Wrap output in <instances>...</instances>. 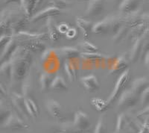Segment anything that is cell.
I'll return each instance as SVG.
<instances>
[{
    "instance_id": "obj_1",
    "label": "cell",
    "mask_w": 149,
    "mask_h": 133,
    "mask_svg": "<svg viewBox=\"0 0 149 133\" xmlns=\"http://www.w3.org/2000/svg\"><path fill=\"white\" fill-rule=\"evenodd\" d=\"M31 61L32 56L29 50L22 46L17 48L10 61L13 69V78L15 80H20L26 78L30 69Z\"/></svg>"
},
{
    "instance_id": "obj_2",
    "label": "cell",
    "mask_w": 149,
    "mask_h": 133,
    "mask_svg": "<svg viewBox=\"0 0 149 133\" xmlns=\"http://www.w3.org/2000/svg\"><path fill=\"white\" fill-rule=\"evenodd\" d=\"M130 78H131V74H130V70L129 69L126 70L121 74L118 80L116 81L113 92L111 93L110 97L107 100L109 106H110L115 101L119 99L121 94L125 91V89L126 88V87L130 82Z\"/></svg>"
},
{
    "instance_id": "obj_3",
    "label": "cell",
    "mask_w": 149,
    "mask_h": 133,
    "mask_svg": "<svg viewBox=\"0 0 149 133\" xmlns=\"http://www.w3.org/2000/svg\"><path fill=\"white\" fill-rule=\"evenodd\" d=\"M139 100H140V96L131 89L125 90L118 99V106L121 108H130L137 104Z\"/></svg>"
},
{
    "instance_id": "obj_4",
    "label": "cell",
    "mask_w": 149,
    "mask_h": 133,
    "mask_svg": "<svg viewBox=\"0 0 149 133\" xmlns=\"http://www.w3.org/2000/svg\"><path fill=\"white\" fill-rule=\"evenodd\" d=\"M2 129L9 130H24L29 129V126L22 121L17 115L10 113V114L2 123Z\"/></svg>"
},
{
    "instance_id": "obj_5",
    "label": "cell",
    "mask_w": 149,
    "mask_h": 133,
    "mask_svg": "<svg viewBox=\"0 0 149 133\" xmlns=\"http://www.w3.org/2000/svg\"><path fill=\"white\" fill-rule=\"evenodd\" d=\"M91 125L90 117L82 111H78L74 114L72 130L76 132H81L89 128Z\"/></svg>"
},
{
    "instance_id": "obj_6",
    "label": "cell",
    "mask_w": 149,
    "mask_h": 133,
    "mask_svg": "<svg viewBox=\"0 0 149 133\" xmlns=\"http://www.w3.org/2000/svg\"><path fill=\"white\" fill-rule=\"evenodd\" d=\"M45 106L47 111L53 118L59 120L64 119L63 107L58 101L54 99H48L46 101Z\"/></svg>"
},
{
    "instance_id": "obj_7",
    "label": "cell",
    "mask_w": 149,
    "mask_h": 133,
    "mask_svg": "<svg viewBox=\"0 0 149 133\" xmlns=\"http://www.w3.org/2000/svg\"><path fill=\"white\" fill-rule=\"evenodd\" d=\"M49 38L47 33H31L28 32H20L14 34V39L16 41H20L21 43L29 42V41H41V40L47 39Z\"/></svg>"
},
{
    "instance_id": "obj_8",
    "label": "cell",
    "mask_w": 149,
    "mask_h": 133,
    "mask_svg": "<svg viewBox=\"0 0 149 133\" xmlns=\"http://www.w3.org/2000/svg\"><path fill=\"white\" fill-rule=\"evenodd\" d=\"M105 1L106 0H90L85 10L86 17H95L100 15L104 9Z\"/></svg>"
},
{
    "instance_id": "obj_9",
    "label": "cell",
    "mask_w": 149,
    "mask_h": 133,
    "mask_svg": "<svg viewBox=\"0 0 149 133\" xmlns=\"http://www.w3.org/2000/svg\"><path fill=\"white\" fill-rule=\"evenodd\" d=\"M17 48H18V45L17 43V41L13 38L2 50V53H1V56H0L1 64L4 63V62H10L15 52L17 51Z\"/></svg>"
},
{
    "instance_id": "obj_10",
    "label": "cell",
    "mask_w": 149,
    "mask_h": 133,
    "mask_svg": "<svg viewBox=\"0 0 149 133\" xmlns=\"http://www.w3.org/2000/svg\"><path fill=\"white\" fill-rule=\"evenodd\" d=\"M81 82L88 92H95L100 88V83L95 75H88L81 78Z\"/></svg>"
},
{
    "instance_id": "obj_11",
    "label": "cell",
    "mask_w": 149,
    "mask_h": 133,
    "mask_svg": "<svg viewBox=\"0 0 149 133\" xmlns=\"http://www.w3.org/2000/svg\"><path fill=\"white\" fill-rule=\"evenodd\" d=\"M61 14V10L55 7H51L47 8H45L43 10H40V11L37 12V14H34L31 21L32 22H38V21L41 20L46 19V18H50V17H53V16H58L59 14Z\"/></svg>"
},
{
    "instance_id": "obj_12",
    "label": "cell",
    "mask_w": 149,
    "mask_h": 133,
    "mask_svg": "<svg viewBox=\"0 0 149 133\" xmlns=\"http://www.w3.org/2000/svg\"><path fill=\"white\" fill-rule=\"evenodd\" d=\"M143 44H144V41H143L142 38L135 41L131 50L129 52L128 59L130 62L135 63L137 62V60L139 59V56L142 52V50H143Z\"/></svg>"
},
{
    "instance_id": "obj_13",
    "label": "cell",
    "mask_w": 149,
    "mask_h": 133,
    "mask_svg": "<svg viewBox=\"0 0 149 133\" xmlns=\"http://www.w3.org/2000/svg\"><path fill=\"white\" fill-rule=\"evenodd\" d=\"M93 32L97 34H107L111 32V18L107 17L93 26Z\"/></svg>"
},
{
    "instance_id": "obj_14",
    "label": "cell",
    "mask_w": 149,
    "mask_h": 133,
    "mask_svg": "<svg viewBox=\"0 0 149 133\" xmlns=\"http://www.w3.org/2000/svg\"><path fill=\"white\" fill-rule=\"evenodd\" d=\"M25 97L19 95L17 93H13L11 95V100L13 102L14 107L18 110V111L22 114L25 118H27L28 115H29L26 109V102H25Z\"/></svg>"
},
{
    "instance_id": "obj_15",
    "label": "cell",
    "mask_w": 149,
    "mask_h": 133,
    "mask_svg": "<svg viewBox=\"0 0 149 133\" xmlns=\"http://www.w3.org/2000/svg\"><path fill=\"white\" fill-rule=\"evenodd\" d=\"M142 0H122L119 10L125 14H132L137 10Z\"/></svg>"
},
{
    "instance_id": "obj_16",
    "label": "cell",
    "mask_w": 149,
    "mask_h": 133,
    "mask_svg": "<svg viewBox=\"0 0 149 133\" xmlns=\"http://www.w3.org/2000/svg\"><path fill=\"white\" fill-rule=\"evenodd\" d=\"M127 66H128V63L125 58L123 56L119 57L115 60V62L111 65V67L110 69V74H113V75L118 74H122L123 72L127 70Z\"/></svg>"
},
{
    "instance_id": "obj_17",
    "label": "cell",
    "mask_w": 149,
    "mask_h": 133,
    "mask_svg": "<svg viewBox=\"0 0 149 133\" xmlns=\"http://www.w3.org/2000/svg\"><path fill=\"white\" fill-rule=\"evenodd\" d=\"M65 74L70 82H74L78 77V68L72 60H66L63 64Z\"/></svg>"
},
{
    "instance_id": "obj_18",
    "label": "cell",
    "mask_w": 149,
    "mask_h": 133,
    "mask_svg": "<svg viewBox=\"0 0 149 133\" xmlns=\"http://www.w3.org/2000/svg\"><path fill=\"white\" fill-rule=\"evenodd\" d=\"M148 29V26L145 23H140L137 26H134V28L130 30L127 38L130 41H136L139 38H142V36L146 34L147 30Z\"/></svg>"
},
{
    "instance_id": "obj_19",
    "label": "cell",
    "mask_w": 149,
    "mask_h": 133,
    "mask_svg": "<svg viewBox=\"0 0 149 133\" xmlns=\"http://www.w3.org/2000/svg\"><path fill=\"white\" fill-rule=\"evenodd\" d=\"M26 25V16L18 14L15 17L10 26V30L14 34L23 31Z\"/></svg>"
},
{
    "instance_id": "obj_20",
    "label": "cell",
    "mask_w": 149,
    "mask_h": 133,
    "mask_svg": "<svg viewBox=\"0 0 149 133\" xmlns=\"http://www.w3.org/2000/svg\"><path fill=\"white\" fill-rule=\"evenodd\" d=\"M46 27H47V34L49 39L52 41H58L61 38V33L58 31V26H56L55 22L52 17L48 18L46 20Z\"/></svg>"
},
{
    "instance_id": "obj_21",
    "label": "cell",
    "mask_w": 149,
    "mask_h": 133,
    "mask_svg": "<svg viewBox=\"0 0 149 133\" xmlns=\"http://www.w3.org/2000/svg\"><path fill=\"white\" fill-rule=\"evenodd\" d=\"M148 86L149 81L146 77H141V78H136L135 80L132 82L131 90L139 96H141V94Z\"/></svg>"
},
{
    "instance_id": "obj_22",
    "label": "cell",
    "mask_w": 149,
    "mask_h": 133,
    "mask_svg": "<svg viewBox=\"0 0 149 133\" xmlns=\"http://www.w3.org/2000/svg\"><path fill=\"white\" fill-rule=\"evenodd\" d=\"M76 24L83 33L84 38L85 40H88L90 38V33L93 32V22L84 20L82 18H77Z\"/></svg>"
},
{
    "instance_id": "obj_23",
    "label": "cell",
    "mask_w": 149,
    "mask_h": 133,
    "mask_svg": "<svg viewBox=\"0 0 149 133\" xmlns=\"http://www.w3.org/2000/svg\"><path fill=\"white\" fill-rule=\"evenodd\" d=\"M50 89L54 91L62 92V91H66L68 90V86L63 77L61 76H55L52 82Z\"/></svg>"
},
{
    "instance_id": "obj_24",
    "label": "cell",
    "mask_w": 149,
    "mask_h": 133,
    "mask_svg": "<svg viewBox=\"0 0 149 133\" xmlns=\"http://www.w3.org/2000/svg\"><path fill=\"white\" fill-rule=\"evenodd\" d=\"M20 5L23 9V11L25 12V15L27 18H29L32 15L34 9L38 4L37 0H21Z\"/></svg>"
},
{
    "instance_id": "obj_25",
    "label": "cell",
    "mask_w": 149,
    "mask_h": 133,
    "mask_svg": "<svg viewBox=\"0 0 149 133\" xmlns=\"http://www.w3.org/2000/svg\"><path fill=\"white\" fill-rule=\"evenodd\" d=\"M54 77L55 76L54 74L50 73H43L41 74L40 77V89L42 91H46L50 88Z\"/></svg>"
},
{
    "instance_id": "obj_26",
    "label": "cell",
    "mask_w": 149,
    "mask_h": 133,
    "mask_svg": "<svg viewBox=\"0 0 149 133\" xmlns=\"http://www.w3.org/2000/svg\"><path fill=\"white\" fill-rule=\"evenodd\" d=\"M60 51H61L62 56L66 58V60H72L81 55V52H80L78 49L74 47H70V46L61 48Z\"/></svg>"
},
{
    "instance_id": "obj_27",
    "label": "cell",
    "mask_w": 149,
    "mask_h": 133,
    "mask_svg": "<svg viewBox=\"0 0 149 133\" xmlns=\"http://www.w3.org/2000/svg\"><path fill=\"white\" fill-rule=\"evenodd\" d=\"M131 28L126 25L125 23L123 24V26L121 27L119 31L117 32L114 35H113V41L115 43H121L123 40L125 39L126 37L128 36L129 32Z\"/></svg>"
},
{
    "instance_id": "obj_28",
    "label": "cell",
    "mask_w": 149,
    "mask_h": 133,
    "mask_svg": "<svg viewBox=\"0 0 149 133\" xmlns=\"http://www.w3.org/2000/svg\"><path fill=\"white\" fill-rule=\"evenodd\" d=\"M25 102H26V109H27L29 116L32 117V118H37L39 114V108H38L37 105L36 104V102L29 97L26 98Z\"/></svg>"
},
{
    "instance_id": "obj_29",
    "label": "cell",
    "mask_w": 149,
    "mask_h": 133,
    "mask_svg": "<svg viewBox=\"0 0 149 133\" xmlns=\"http://www.w3.org/2000/svg\"><path fill=\"white\" fill-rule=\"evenodd\" d=\"M22 46L26 48L29 51L32 52H40L42 51L46 48L44 43H41L40 41L24 42V43H22Z\"/></svg>"
},
{
    "instance_id": "obj_30",
    "label": "cell",
    "mask_w": 149,
    "mask_h": 133,
    "mask_svg": "<svg viewBox=\"0 0 149 133\" xmlns=\"http://www.w3.org/2000/svg\"><path fill=\"white\" fill-rule=\"evenodd\" d=\"M134 13H135V12H134ZM134 13L130 14L126 18L124 19L125 23L126 25H127L128 26H130L131 29L134 28V26L139 25V24L142 23V20L141 16L139 15V14H134Z\"/></svg>"
},
{
    "instance_id": "obj_31",
    "label": "cell",
    "mask_w": 149,
    "mask_h": 133,
    "mask_svg": "<svg viewBox=\"0 0 149 133\" xmlns=\"http://www.w3.org/2000/svg\"><path fill=\"white\" fill-rule=\"evenodd\" d=\"M0 74L4 78L10 80L13 78V69L10 62H4L1 64V68H0Z\"/></svg>"
},
{
    "instance_id": "obj_32",
    "label": "cell",
    "mask_w": 149,
    "mask_h": 133,
    "mask_svg": "<svg viewBox=\"0 0 149 133\" xmlns=\"http://www.w3.org/2000/svg\"><path fill=\"white\" fill-rule=\"evenodd\" d=\"M91 104L93 107L95 108V109L98 111H104L110 107L108 102L107 100L100 99V98H93L91 99Z\"/></svg>"
},
{
    "instance_id": "obj_33",
    "label": "cell",
    "mask_w": 149,
    "mask_h": 133,
    "mask_svg": "<svg viewBox=\"0 0 149 133\" xmlns=\"http://www.w3.org/2000/svg\"><path fill=\"white\" fill-rule=\"evenodd\" d=\"M107 121H106V117L105 115H102L99 118L98 121L95 126L94 133H106L107 132Z\"/></svg>"
},
{
    "instance_id": "obj_34",
    "label": "cell",
    "mask_w": 149,
    "mask_h": 133,
    "mask_svg": "<svg viewBox=\"0 0 149 133\" xmlns=\"http://www.w3.org/2000/svg\"><path fill=\"white\" fill-rule=\"evenodd\" d=\"M79 46L84 51V52H98V48L95 45L86 41L81 42Z\"/></svg>"
},
{
    "instance_id": "obj_35",
    "label": "cell",
    "mask_w": 149,
    "mask_h": 133,
    "mask_svg": "<svg viewBox=\"0 0 149 133\" xmlns=\"http://www.w3.org/2000/svg\"><path fill=\"white\" fill-rule=\"evenodd\" d=\"M81 56L83 57L85 59H87V60H101V59H104V56L102 54H98V52H83V53H81Z\"/></svg>"
},
{
    "instance_id": "obj_36",
    "label": "cell",
    "mask_w": 149,
    "mask_h": 133,
    "mask_svg": "<svg viewBox=\"0 0 149 133\" xmlns=\"http://www.w3.org/2000/svg\"><path fill=\"white\" fill-rule=\"evenodd\" d=\"M49 2L52 5V6L57 8L60 10L66 8L69 5L67 0H49Z\"/></svg>"
},
{
    "instance_id": "obj_37",
    "label": "cell",
    "mask_w": 149,
    "mask_h": 133,
    "mask_svg": "<svg viewBox=\"0 0 149 133\" xmlns=\"http://www.w3.org/2000/svg\"><path fill=\"white\" fill-rule=\"evenodd\" d=\"M12 39H13V38L10 35H8L7 34H2L1 39H0V47H1V49L2 50Z\"/></svg>"
},
{
    "instance_id": "obj_38",
    "label": "cell",
    "mask_w": 149,
    "mask_h": 133,
    "mask_svg": "<svg viewBox=\"0 0 149 133\" xmlns=\"http://www.w3.org/2000/svg\"><path fill=\"white\" fill-rule=\"evenodd\" d=\"M137 117L142 120H144V122L149 123V106L146 107L145 109L139 111L137 114Z\"/></svg>"
},
{
    "instance_id": "obj_39",
    "label": "cell",
    "mask_w": 149,
    "mask_h": 133,
    "mask_svg": "<svg viewBox=\"0 0 149 133\" xmlns=\"http://www.w3.org/2000/svg\"><path fill=\"white\" fill-rule=\"evenodd\" d=\"M140 101L142 104L149 103V86L143 91L140 96Z\"/></svg>"
},
{
    "instance_id": "obj_40",
    "label": "cell",
    "mask_w": 149,
    "mask_h": 133,
    "mask_svg": "<svg viewBox=\"0 0 149 133\" xmlns=\"http://www.w3.org/2000/svg\"><path fill=\"white\" fill-rule=\"evenodd\" d=\"M58 31H59V32L61 33V34H66V32L70 30V27L67 23L63 22V23L60 24L59 26H58Z\"/></svg>"
},
{
    "instance_id": "obj_41",
    "label": "cell",
    "mask_w": 149,
    "mask_h": 133,
    "mask_svg": "<svg viewBox=\"0 0 149 133\" xmlns=\"http://www.w3.org/2000/svg\"><path fill=\"white\" fill-rule=\"evenodd\" d=\"M77 36V31L76 29H73V28H70V30L66 32V37L68 39H74Z\"/></svg>"
},
{
    "instance_id": "obj_42",
    "label": "cell",
    "mask_w": 149,
    "mask_h": 133,
    "mask_svg": "<svg viewBox=\"0 0 149 133\" xmlns=\"http://www.w3.org/2000/svg\"><path fill=\"white\" fill-rule=\"evenodd\" d=\"M145 63L148 70H149V51L146 52V58H145Z\"/></svg>"
},
{
    "instance_id": "obj_43",
    "label": "cell",
    "mask_w": 149,
    "mask_h": 133,
    "mask_svg": "<svg viewBox=\"0 0 149 133\" xmlns=\"http://www.w3.org/2000/svg\"><path fill=\"white\" fill-rule=\"evenodd\" d=\"M89 1H90V0H89Z\"/></svg>"
}]
</instances>
